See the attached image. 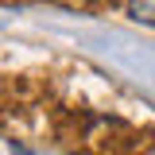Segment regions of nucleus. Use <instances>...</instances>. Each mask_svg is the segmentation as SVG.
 <instances>
[{
    "label": "nucleus",
    "instance_id": "nucleus-1",
    "mask_svg": "<svg viewBox=\"0 0 155 155\" xmlns=\"http://www.w3.org/2000/svg\"><path fill=\"white\" fill-rule=\"evenodd\" d=\"M128 4V16L140 23H155V0H124Z\"/></svg>",
    "mask_w": 155,
    "mask_h": 155
},
{
    "label": "nucleus",
    "instance_id": "nucleus-2",
    "mask_svg": "<svg viewBox=\"0 0 155 155\" xmlns=\"http://www.w3.org/2000/svg\"><path fill=\"white\" fill-rule=\"evenodd\" d=\"M143 155H155V143H147V147H143Z\"/></svg>",
    "mask_w": 155,
    "mask_h": 155
}]
</instances>
